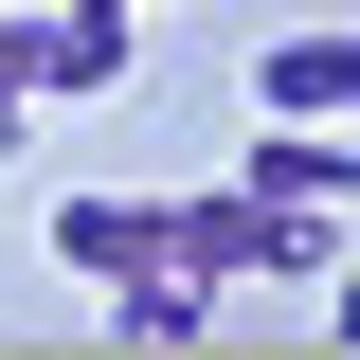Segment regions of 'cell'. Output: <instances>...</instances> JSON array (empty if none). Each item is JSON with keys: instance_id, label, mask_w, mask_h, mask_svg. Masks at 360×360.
<instances>
[{"instance_id": "6da1fadb", "label": "cell", "mask_w": 360, "mask_h": 360, "mask_svg": "<svg viewBox=\"0 0 360 360\" xmlns=\"http://www.w3.org/2000/svg\"><path fill=\"white\" fill-rule=\"evenodd\" d=\"M180 252V198H127V180H72L54 198V270L72 288H127V270H162Z\"/></svg>"}, {"instance_id": "7a4b0ae2", "label": "cell", "mask_w": 360, "mask_h": 360, "mask_svg": "<svg viewBox=\"0 0 360 360\" xmlns=\"http://www.w3.org/2000/svg\"><path fill=\"white\" fill-rule=\"evenodd\" d=\"M252 108L270 127H360V37H270L252 54Z\"/></svg>"}, {"instance_id": "3957f363", "label": "cell", "mask_w": 360, "mask_h": 360, "mask_svg": "<svg viewBox=\"0 0 360 360\" xmlns=\"http://www.w3.org/2000/svg\"><path fill=\"white\" fill-rule=\"evenodd\" d=\"M324 342H360V270H324Z\"/></svg>"}, {"instance_id": "277c9868", "label": "cell", "mask_w": 360, "mask_h": 360, "mask_svg": "<svg viewBox=\"0 0 360 360\" xmlns=\"http://www.w3.org/2000/svg\"><path fill=\"white\" fill-rule=\"evenodd\" d=\"M108 18H162V0H108Z\"/></svg>"}]
</instances>
